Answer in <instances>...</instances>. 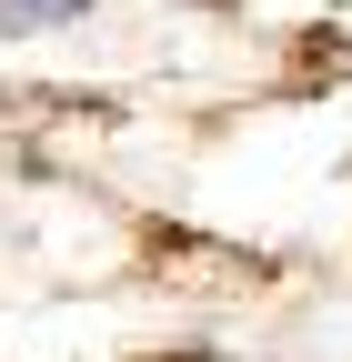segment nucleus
<instances>
[{
	"instance_id": "obj_1",
	"label": "nucleus",
	"mask_w": 352,
	"mask_h": 362,
	"mask_svg": "<svg viewBox=\"0 0 352 362\" xmlns=\"http://www.w3.org/2000/svg\"><path fill=\"white\" fill-rule=\"evenodd\" d=\"M81 11H91V0H0V30H61V21H81Z\"/></svg>"
}]
</instances>
